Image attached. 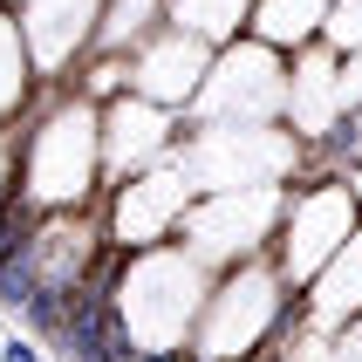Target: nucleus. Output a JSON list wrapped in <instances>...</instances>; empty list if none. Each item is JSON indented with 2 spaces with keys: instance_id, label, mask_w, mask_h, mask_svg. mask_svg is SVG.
<instances>
[{
  "instance_id": "ddd939ff",
  "label": "nucleus",
  "mask_w": 362,
  "mask_h": 362,
  "mask_svg": "<svg viewBox=\"0 0 362 362\" xmlns=\"http://www.w3.org/2000/svg\"><path fill=\"white\" fill-rule=\"evenodd\" d=\"M35 62H28V41H21V21L14 7L0 0V130H14L28 117V103H35Z\"/></svg>"
},
{
  "instance_id": "2eb2a0df",
  "label": "nucleus",
  "mask_w": 362,
  "mask_h": 362,
  "mask_svg": "<svg viewBox=\"0 0 362 362\" xmlns=\"http://www.w3.org/2000/svg\"><path fill=\"white\" fill-rule=\"evenodd\" d=\"M0 362H55V356H48L28 328H7V335H0Z\"/></svg>"
},
{
  "instance_id": "1a4fd4ad",
  "label": "nucleus",
  "mask_w": 362,
  "mask_h": 362,
  "mask_svg": "<svg viewBox=\"0 0 362 362\" xmlns=\"http://www.w3.org/2000/svg\"><path fill=\"white\" fill-rule=\"evenodd\" d=\"M205 69H212V41L185 35V28H164V35H151L130 55V89L164 103V110H192L205 89Z\"/></svg>"
},
{
  "instance_id": "0eeeda50",
  "label": "nucleus",
  "mask_w": 362,
  "mask_h": 362,
  "mask_svg": "<svg viewBox=\"0 0 362 362\" xmlns=\"http://www.w3.org/2000/svg\"><path fill=\"white\" fill-rule=\"evenodd\" d=\"M178 123H185V110H164V103L137 96V89L117 96V103H103V192L178 158L185 151Z\"/></svg>"
},
{
  "instance_id": "f8f14e48",
  "label": "nucleus",
  "mask_w": 362,
  "mask_h": 362,
  "mask_svg": "<svg viewBox=\"0 0 362 362\" xmlns=\"http://www.w3.org/2000/svg\"><path fill=\"white\" fill-rule=\"evenodd\" d=\"M171 0H103L96 14V48L103 55H137L151 35H164Z\"/></svg>"
},
{
  "instance_id": "f03ea898",
  "label": "nucleus",
  "mask_w": 362,
  "mask_h": 362,
  "mask_svg": "<svg viewBox=\"0 0 362 362\" xmlns=\"http://www.w3.org/2000/svg\"><path fill=\"white\" fill-rule=\"evenodd\" d=\"M205 294H212V267H205L199 253H185L178 240L123 253L117 315H123V328H130L144 349H192V328H199V315H205Z\"/></svg>"
},
{
  "instance_id": "4468645a",
  "label": "nucleus",
  "mask_w": 362,
  "mask_h": 362,
  "mask_svg": "<svg viewBox=\"0 0 362 362\" xmlns=\"http://www.w3.org/2000/svg\"><path fill=\"white\" fill-rule=\"evenodd\" d=\"M69 294H76V287H55V281H41L35 294H28V301L14 308V322L28 328V335H35L41 349H48V342L62 335V322H69Z\"/></svg>"
},
{
  "instance_id": "9b49d317",
  "label": "nucleus",
  "mask_w": 362,
  "mask_h": 362,
  "mask_svg": "<svg viewBox=\"0 0 362 362\" xmlns=\"http://www.w3.org/2000/svg\"><path fill=\"white\" fill-rule=\"evenodd\" d=\"M328 14H335V0H253L246 35L267 41V48H281V55H301L308 41H322Z\"/></svg>"
},
{
  "instance_id": "20e7f679",
  "label": "nucleus",
  "mask_w": 362,
  "mask_h": 362,
  "mask_svg": "<svg viewBox=\"0 0 362 362\" xmlns=\"http://www.w3.org/2000/svg\"><path fill=\"white\" fill-rule=\"evenodd\" d=\"M281 212H287V185L267 178V185H233L219 199H192V212L178 219V246L199 253L212 274L219 267H240L253 253L274 246L281 233Z\"/></svg>"
},
{
  "instance_id": "9d476101",
  "label": "nucleus",
  "mask_w": 362,
  "mask_h": 362,
  "mask_svg": "<svg viewBox=\"0 0 362 362\" xmlns=\"http://www.w3.org/2000/svg\"><path fill=\"white\" fill-rule=\"evenodd\" d=\"M301 294H308V315H315L322 335H335L342 322H356V315H362V226H356V240H349L342 253H335V260L301 287Z\"/></svg>"
},
{
  "instance_id": "39448f33",
  "label": "nucleus",
  "mask_w": 362,
  "mask_h": 362,
  "mask_svg": "<svg viewBox=\"0 0 362 362\" xmlns=\"http://www.w3.org/2000/svg\"><path fill=\"white\" fill-rule=\"evenodd\" d=\"M281 110H287V55L246 35L240 48H212L205 89L185 117L212 130V123H274Z\"/></svg>"
},
{
  "instance_id": "423d86ee",
  "label": "nucleus",
  "mask_w": 362,
  "mask_h": 362,
  "mask_svg": "<svg viewBox=\"0 0 362 362\" xmlns=\"http://www.w3.org/2000/svg\"><path fill=\"white\" fill-rule=\"evenodd\" d=\"M356 226H362L356 185L315 178V192H308V185H294V192H287V212H281V233H274V240H281V253H274V260H281L287 287H308L349 240H356Z\"/></svg>"
},
{
  "instance_id": "6e6552de",
  "label": "nucleus",
  "mask_w": 362,
  "mask_h": 362,
  "mask_svg": "<svg viewBox=\"0 0 362 362\" xmlns=\"http://www.w3.org/2000/svg\"><path fill=\"white\" fill-rule=\"evenodd\" d=\"M96 14L103 0H14L21 41L41 82H69L82 69V55L96 48Z\"/></svg>"
},
{
  "instance_id": "7ed1b4c3",
  "label": "nucleus",
  "mask_w": 362,
  "mask_h": 362,
  "mask_svg": "<svg viewBox=\"0 0 362 362\" xmlns=\"http://www.w3.org/2000/svg\"><path fill=\"white\" fill-rule=\"evenodd\" d=\"M287 294H294V287H287V274L274 267V253L219 267V274H212V294H205V315H199V328H192V356H205V362L267 356V328H274Z\"/></svg>"
},
{
  "instance_id": "f257e3e1",
  "label": "nucleus",
  "mask_w": 362,
  "mask_h": 362,
  "mask_svg": "<svg viewBox=\"0 0 362 362\" xmlns=\"http://www.w3.org/2000/svg\"><path fill=\"white\" fill-rule=\"evenodd\" d=\"M21 137V199L41 212H96L103 205V103L76 82H41Z\"/></svg>"
},
{
  "instance_id": "dca6fc26",
  "label": "nucleus",
  "mask_w": 362,
  "mask_h": 362,
  "mask_svg": "<svg viewBox=\"0 0 362 362\" xmlns=\"http://www.w3.org/2000/svg\"><path fill=\"white\" fill-rule=\"evenodd\" d=\"M14 192H21V137L0 130V199H14Z\"/></svg>"
},
{
  "instance_id": "f3484780",
  "label": "nucleus",
  "mask_w": 362,
  "mask_h": 362,
  "mask_svg": "<svg viewBox=\"0 0 362 362\" xmlns=\"http://www.w3.org/2000/svg\"><path fill=\"white\" fill-rule=\"evenodd\" d=\"M7 322H14V315H7V308H0V335H7Z\"/></svg>"
}]
</instances>
